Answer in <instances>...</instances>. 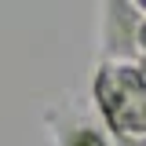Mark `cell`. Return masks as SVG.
<instances>
[{"mask_svg": "<svg viewBox=\"0 0 146 146\" xmlns=\"http://www.w3.org/2000/svg\"><path fill=\"white\" fill-rule=\"evenodd\" d=\"M91 99L110 139H146V77L135 62H95Z\"/></svg>", "mask_w": 146, "mask_h": 146, "instance_id": "cell-1", "label": "cell"}, {"mask_svg": "<svg viewBox=\"0 0 146 146\" xmlns=\"http://www.w3.org/2000/svg\"><path fill=\"white\" fill-rule=\"evenodd\" d=\"M143 11L135 0L99 4V62H139Z\"/></svg>", "mask_w": 146, "mask_h": 146, "instance_id": "cell-2", "label": "cell"}, {"mask_svg": "<svg viewBox=\"0 0 146 146\" xmlns=\"http://www.w3.org/2000/svg\"><path fill=\"white\" fill-rule=\"evenodd\" d=\"M44 128L55 146H113L110 131L99 121H91L73 102H55L44 110Z\"/></svg>", "mask_w": 146, "mask_h": 146, "instance_id": "cell-3", "label": "cell"}, {"mask_svg": "<svg viewBox=\"0 0 146 146\" xmlns=\"http://www.w3.org/2000/svg\"><path fill=\"white\" fill-rule=\"evenodd\" d=\"M146 51V15H143V26H139V55Z\"/></svg>", "mask_w": 146, "mask_h": 146, "instance_id": "cell-4", "label": "cell"}, {"mask_svg": "<svg viewBox=\"0 0 146 146\" xmlns=\"http://www.w3.org/2000/svg\"><path fill=\"white\" fill-rule=\"evenodd\" d=\"M135 66H139V73H143V77H146V51L139 55V62H135Z\"/></svg>", "mask_w": 146, "mask_h": 146, "instance_id": "cell-5", "label": "cell"}]
</instances>
